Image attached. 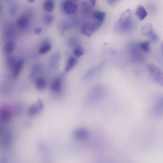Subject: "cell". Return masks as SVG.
Instances as JSON below:
<instances>
[{
	"label": "cell",
	"mask_w": 163,
	"mask_h": 163,
	"mask_svg": "<svg viewBox=\"0 0 163 163\" xmlns=\"http://www.w3.org/2000/svg\"><path fill=\"white\" fill-rule=\"evenodd\" d=\"M84 52L83 48L79 45L76 46L73 51L74 55L76 57H78L83 56Z\"/></svg>",
	"instance_id": "obj_20"
},
{
	"label": "cell",
	"mask_w": 163,
	"mask_h": 163,
	"mask_svg": "<svg viewBox=\"0 0 163 163\" xmlns=\"http://www.w3.org/2000/svg\"><path fill=\"white\" fill-rule=\"evenodd\" d=\"M62 80L58 78L54 80L52 83L51 89L54 92H60L62 90Z\"/></svg>",
	"instance_id": "obj_9"
},
{
	"label": "cell",
	"mask_w": 163,
	"mask_h": 163,
	"mask_svg": "<svg viewBox=\"0 0 163 163\" xmlns=\"http://www.w3.org/2000/svg\"><path fill=\"white\" fill-rule=\"evenodd\" d=\"M106 62V60H104L102 61L96 66H92L87 72L85 75L84 78L85 80H88L90 79L93 75L94 73L98 70L100 69L104 65Z\"/></svg>",
	"instance_id": "obj_7"
},
{
	"label": "cell",
	"mask_w": 163,
	"mask_h": 163,
	"mask_svg": "<svg viewBox=\"0 0 163 163\" xmlns=\"http://www.w3.org/2000/svg\"><path fill=\"white\" fill-rule=\"evenodd\" d=\"M136 14L140 20H143L147 15V12L146 9L141 5H139L137 8Z\"/></svg>",
	"instance_id": "obj_10"
},
{
	"label": "cell",
	"mask_w": 163,
	"mask_h": 163,
	"mask_svg": "<svg viewBox=\"0 0 163 163\" xmlns=\"http://www.w3.org/2000/svg\"><path fill=\"white\" fill-rule=\"evenodd\" d=\"M141 31L144 35L149 36L153 42H157L159 40L158 36L155 33L152 25L150 23L146 24L143 27Z\"/></svg>",
	"instance_id": "obj_5"
},
{
	"label": "cell",
	"mask_w": 163,
	"mask_h": 163,
	"mask_svg": "<svg viewBox=\"0 0 163 163\" xmlns=\"http://www.w3.org/2000/svg\"><path fill=\"white\" fill-rule=\"evenodd\" d=\"M103 24V23L99 22L86 23L81 28V33L87 36L90 37Z\"/></svg>",
	"instance_id": "obj_4"
},
{
	"label": "cell",
	"mask_w": 163,
	"mask_h": 163,
	"mask_svg": "<svg viewBox=\"0 0 163 163\" xmlns=\"http://www.w3.org/2000/svg\"><path fill=\"white\" fill-rule=\"evenodd\" d=\"M82 8L84 11L85 13H88L90 11L91 8L89 4L86 2H84L82 4Z\"/></svg>",
	"instance_id": "obj_24"
},
{
	"label": "cell",
	"mask_w": 163,
	"mask_h": 163,
	"mask_svg": "<svg viewBox=\"0 0 163 163\" xmlns=\"http://www.w3.org/2000/svg\"><path fill=\"white\" fill-rule=\"evenodd\" d=\"M24 63L23 59H20L16 64L14 68V76L15 78L17 77Z\"/></svg>",
	"instance_id": "obj_18"
},
{
	"label": "cell",
	"mask_w": 163,
	"mask_h": 163,
	"mask_svg": "<svg viewBox=\"0 0 163 163\" xmlns=\"http://www.w3.org/2000/svg\"><path fill=\"white\" fill-rule=\"evenodd\" d=\"M41 110L37 105H32L29 108L28 114L30 116H34L38 114Z\"/></svg>",
	"instance_id": "obj_16"
},
{
	"label": "cell",
	"mask_w": 163,
	"mask_h": 163,
	"mask_svg": "<svg viewBox=\"0 0 163 163\" xmlns=\"http://www.w3.org/2000/svg\"><path fill=\"white\" fill-rule=\"evenodd\" d=\"M74 137L80 140H85L88 138L89 133L88 131L84 128H79L75 130L73 133Z\"/></svg>",
	"instance_id": "obj_8"
},
{
	"label": "cell",
	"mask_w": 163,
	"mask_h": 163,
	"mask_svg": "<svg viewBox=\"0 0 163 163\" xmlns=\"http://www.w3.org/2000/svg\"><path fill=\"white\" fill-rule=\"evenodd\" d=\"M14 44L13 42L9 41L6 43L4 47V50L8 53L11 52L14 50Z\"/></svg>",
	"instance_id": "obj_22"
},
{
	"label": "cell",
	"mask_w": 163,
	"mask_h": 163,
	"mask_svg": "<svg viewBox=\"0 0 163 163\" xmlns=\"http://www.w3.org/2000/svg\"><path fill=\"white\" fill-rule=\"evenodd\" d=\"M34 31L36 34L40 35L41 33L42 30L40 28H37L35 29Z\"/></svg>",
	"instance_id": "obj_27"
},
{
	"label": "cell",
	"mask_w": 163,
	"mask_h": 163,
	"mask_svg": "<svg viewBox=\"0 0 163 163\" xmlns=\"http://www.w3.org/2000/svg\"><path fill=\"white\" fill-rule=\"evenodd\" d=\"M77 63L76 59L73 57H70L68 59L65 69L66 72H68L71 70Z\"/></svg>",
	"instance_id": "obj_13"
},
{
	"label": "cell",
	"mask_w": 163,
	"mask_h": 163,
	"mask_svg": "<svg viewBox=\"0 0 163 163\" xmlns=\"http://www.w3.org/2000/svg\"><path fill=\"white\" fill-rule=\"evenodd\" d=\"M14 60L12 57H8L7 60V63L8 66L10 67H12L14 64Z\"/></svg>",
	"instance_id": "obj_25"
},
{
	"label": "cell",
	"mask_w": 163,
	"mask_h": 163,
	"mask_svg": "<svg viewBox=\"0 0 163 163\" xmlns=\"http://www.w3.org/2000/svg\"><path fill=\"white\" fill-rule=\"evenodd\" d=\"M94 19L97 21L104 23L106 17L105 12L100 11H95L93 14Z\"/></svg>",
	"instance_id": "obj_11"
},
{
	"label": "cell",
	"mask_w": 163,
	"mask_h": 163,
	"mask_svg": "<svg viewBox=\"0 0 163 163\" xmlns=\"http://www.w3.org/2000/svg\"><path fill=\"white\" fill-rule=\"evenodd\" d=\"M92 7L95 6L97 0H89Z\"/></svg>",
	"instance_id": "obj_28"
},
{
	"label": "cell",
	"mask_w": 163,
	"mask_h": 163,
	"mask_svg": "<svg viewBox=\"0 0 163 163\" xmlns=\"http://www.w3.org/2000/svg\"><path fill=\"white\" fill-rule=\"evenodd\" d=\"M132 11L128 9L121 15L116 26V31L119 33H126L133 30L135 26L132 18Z\"/></svg>",
	"instance_id": "obj_1"
},
{
	"label": "cell",
	"mask_w": 163,
	"mask_h": 163,
	"mask_svg": "<svg viewBox=\"0 0 163 163\" xmlns=\"http://www.w3.org/2000/svg\"><path fill=\"white\" fill-rule=\"evenodd\" d=\"M28 2L30 3H32L34 2L35 0H28Z\"/></svg>",
	"instance_id": "obj_30"
},
{
	"label": "cell",
	"mask_w": 163,
	"mask_h": 163,
	"mask_svg": "<svg viewBox=\"0 0 163 163\" xmlns=\"http://www.w3.org/2000/svg\"><path fill=\"white\" fill-rule=\"evenodd\" d=\"M54 20L53 16L51 15H47L44 18L45 23L47 25H50L51 24Z\"/></svg>",
	"instance_id": "obj_23"
},
{
	"label": "cell",
	"mask_w": 163,
	"mask_h": 163,
	"mask_svg": "<svg viewBox=\"0 0 163 163\" xmlns=\"http://www.w3.org/2000/svg\"><path fill=\"white\" fill-rule=\"evenodd\" d=\"M62 8L68 14H72L76 12L77 7L75 4L70 0H65L61 3Z\"/></svg>",
	"instance_id": "obj_6"
},
{
	"label": "cell",
	"mask_w": 163,
	"mask_h": 163,
	"mask_svg": "<svg viewBox=\"0 0 163 163\" xmlns=\"http://www.w3.org/2000/svg\"><path fill=\"white\" fill-rule=\"evenodd\" d=\"M128 50L130 59L132 62L141 63L144 62L145 57L140 47L139 43L135 42H130Z\"/></svg>",
	"instance_id": "obj_2"
},
{
	"label": "cell",
	"mask_w": 163,
	"mask_h": 163,
	"mask_svg": "<svg viewBox=\"0 0 163 163\" xmlns=\"http://www.w3.org/2000/svg\"><path fill=\"white\" fill-rule=\"evenodd\" d=\"M55 4L52 0H45L43 4V7L45 10L48 13L52 12L55 8Z\"/></svg>",
	"instance_id": "obj_15"
},
{
	"label": "cell",
	"mask_w": 163,
	"mask_h": 163,
	"mask_svg": "<svg viewBox=\"0 0 163 163\" xmlns=\"http://www.w3.org/2000/svg\"><path fill=\"white\" fill-rule=\"evenodd\" d=\"M37 105L41 110L43 109V108H44V104H43V102L41 99L38 100Z\"/></svg>",
	"instance_id": "obj_26"
},
{
	"label": "cell",
	"mask_w": 163,
	"mask_h": 163,
	"mask_svg": "<svg viewBox=\"0 0 163 163\" xmlns=\"http://www.w3.org/2000/svg\"><path fill=\"white\" fill-rule=\"evenodd\" d=\"M51 48V46L49 43H45L40 48L39 52L40 54L46 53L49 51Z\"/></svg>",
	"instance_id": "obj_21"
},
{
	"label": "cell",
	"mask_w": 163,
	"mask_h": 163,
	"mask_svg": "<svg viewBox=\"0 0 163 163\" xmlns=\"http://www.w3.org/2000/svg\"><path fill=\"white\" fill-rule=\"evenodd\" d=\"M60 55L58 53L54 54L50 59V63L51 66L54 68L57 67L60 60Z\"/></svg>",
	"instance_id": "obj_17"
},
{
	"label": "cell",
	"mask_w": 163,
	"mask_h": 163,
	"mask_svg": "<svg viewBox=\"0 0 163 163\" xmlns=\"http://www.w3.org/2000/svg\"><path fill=\"white\" fill-rule=\"evenodd\" d=\"M163 100L162 98H160L157 101L154 107V112L156 115H160L162 113Z\"/></svg>",
	"instance_id": "obj_14"
},
{
	"label": "cell",
	"mask_w": 163,
	"mask_h": 163,
	"mask_svg": "<svg viewBox=\"0 0 163 163\" xmlns=\"http://www.w3.org/2000/svg\"><path fill=\"white\" fill-rule=\"evenodd\" d=\"M70 1L72 2L76 1L77 0H70Z\"/></svg>",
	"instance_id": "obj_31"
},
{
	"label": "cell",
	"mask_w": 163,
	"mask_h": 163,
	"mask_svg": "<svg viewBox=\"0 0 163 163\" xmlns=\"http://www.w3.org/2000/svg\"><path fill=\"white\" fill-rule=\"evenodd\" d=\"M117 1V0H107L108 3L111 5H113L115 4L116 2Z\"/></svg>",
	"instance_id": "obj_29"
},
{
	"label": "cell",
	"mask_w": 163,
	"mask_h": 163,
	"mask_svg": "<svg viewBox=\"0 0 163 163\" xmlns=\"http://www.w3.org/2000/svg\"><path fill=\"white\" fill-rule=\"evenodd\" d=\"M139 45L141 49L146 52L150 51V42L149 41H145L139 43Z\"/></svg>",
	"instance_id": "obj_19"
},
{
	"label": "cell",
	"mask_w": 163,
	"mask_h": 163,
	"mask_svg": "<svg viewBox=\"0 0 163 163\" xmlns=\"http://www.w3.org/2000/svg\"><path fill=\"white\" fill-rule=\"evenodd\" d=\"M46 80L44 78H39L36 80V87L38 90L42 91L45 90L46 88Z\"/></svg>",
	"instance_id": "obj_12"
},
{
	"label": "cell",
	"mask_w": 163,
	"mask_h": 163,
	"mask_svg": "<svg viewBox=\"0 0 163 163\" xmlns=\"http://www.w3.org/2000/svg\"><path fill=\"white\" fill-rule=\"evenodd\" d=\"M146 68L151 77L155 82L160 85H163V74L160 69L155 65L149 63L146 65Z\"/></svg>",
	"instance_id": "obj_3"
}]
</instances>
